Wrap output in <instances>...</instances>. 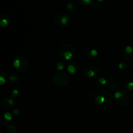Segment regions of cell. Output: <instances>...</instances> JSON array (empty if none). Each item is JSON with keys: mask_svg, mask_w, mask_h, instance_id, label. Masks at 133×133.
<instances>
[{"mask_svg": "<svg viewBox=\"0 0 133 133\" xmlns=\"http://www.w3.org/2000/svg\"><path fill=\"white\" fill-rule=\"evenodd\" d=\"M94 100L96 107L101 110L110 107L113 101L111 93L106 90H99L94 95Z\"/></svg>", "mask_w": 133, "mask_h": 133, "instance_id": "1", "label": "cell"}, {"mask_svg": "<svg viewBox=\"0 0 133 133\" xmlns=\"http://www.w3.org/2000/svg\"><path fill=\"white\" fill-rule=\"evenodd\" d=\"M59 55L61 58L66 61H71L76 55V51L74 45L70 44H64L59 49Z\"/></svg>", "mask_w": 133, "mask_h": 133, "instance_id": "2", "label": "cell"}, {"mask_svg": "<svg viewBox=\"0 0 133 133\" xmlns=\"http://www.w3.org/2000/svg\"><path fill=\"white\" fill-rule=\"evenodd\" d=\"M114 100L117 105L122 108L127 107L131 102L129 95L124 89H119L114 93Z\"/></svg>", "mask_w": 133, "mask_h": 133, "instance_id": "3", "label": "cell"}, {"mask_svg": "<svg viewBox=\"0 0 133 133\" xmlns=\"http://www.w3.org/2000/svg\"><path fill=\"white\" fill-rule=\"evenodd\" d=\"M12 64L14 68L19 72H24L29 68L28 60L23 55H17L14 57Z\"/></svg>", "mask_w": 133, "mask_h": 133, "instance_id": "4", "label": "cell"}, {"mask_svg": "<svg viewBox=\"0 0 133 133\" xmlns=\"http://www.w3.org/2000/svg\"><path fill=\"white\" fill-rule=\"evenodd\" d=\"M53 81L58 87H66L70 83V77L67 74L62 71L57 72L53 75Z\"/></svg>", "mask_w": 133, "mask_h": 133, "instance_id": "5", "label": "cell"}, {"mask_svg": "<svg viewBox=\"0 0 133 133\" xmlns=\"http://www.w3.org/2000/svg\"><path fill=\"white\" fill-rule=\"evenodd\" d=\"M71 16L67 13H61L55 17V24L60 27H64L71 23Z\"/></svg>", "mask_w": 133, "mask_h": 133, "instance_id": "6", "label": "cell"}, {"mask_svg": "<svg viewBox=\"0 0 133 133\" xmlns=\"http://www.w3.org/2000/svg\"><path fill=\"white\" fill-rule=\"evenodd\" d=\"M84 74L85 76L89 79L97 77L100 74V68L96 66H89L86 68Z\"/></svg>", "mask_w": 133, "mask_h": 133, "instance_id": "7", "label": "cell"}, {"mask_svg": "<svg viewBox=\"0 0 133 133\" xmlns=\"http://www.w3.org/2000/svg\"><path fill=\"white\" fill-rule=\"evenodd\" d=\"M67 70L72 75H77L80 72L81 67L79 63L75 61H70L68 62Z\"/></svg>", "mask_w": 133, "mask_h": 133, "instance_id": "8", "label": "cell"}, {"mask_svg": "<svg viewBox=\"0 0 133 133\" xmlns=\"http://www.w3.org/2000/svg\"><path fill=\"white\" fill-rule=\"evenodd\" d=\"M108 79V83H107V87L109 90H110L111 91L113 92H116L118 90H119V87H120V84L116 80L112 78V77H109L107 78Z\"/></svg>", "mask_w": 133, "mask_h": 133, "instance_id": "9", "label": "cell"}, {"mask_svg": "<svg viewBox=\"0 0 133 133\" xmlns=\"http://www.w3.org/2000/svg\"><path fill=\"white\" fill-rule=\"evenodd\" d=\"M84 54L87 58L89 60H93L98 56L99 52L96 48H88L84 51Z\"/></svg>", "mask_w": 133, "mask_h": 133, "instance_id": "10", "label": "cell"}, {"mask_svg": "<svg viewBox=\"0 0 133 133\" xmlns=\"http://www.w3.org/2000/svg\"><path fill=\"white\" fill-rule=\"evenodd\" d=\"M12 119V116L9 112H3L0 116V123L2 125H6L9 124Z\"/></svg>", "mask_w": 133, "mask_h": 133, "instance_id": "11", "label": "cell"}, {"mask_svg": "<svg viewBox=\"0 0 133 133\" xmlns=\"http://www.w3.org/2000/svg\"><path fill=\"white\" fill-rule=\"evenodd\" d=\"M108 83V79L107 78L103 77H101L96 79L95 81L94 85L99 90H103L104 88L107 87Z\"/></svg>", "mask_w": 133, "mask_h": 133, "instance_id": "12", "label": "cell"}, {"mask_svg": "<svg viewBox=\"0 0 133 133\" xmlns=\"http://www.w3.org/2000/svg\"><path fill=\"white\" fill-rule=\"evenodd\" d=\"M1 105H3V107L7 108V109L12 108L15 105V99L12 97H5V98L3 99L2 101H1Z\"/></svg>", "mask_w": 133, "mask_h": 133, "instance_id": "13", "label": "cell"}, {"mask_svg": "<svg viewBox=\"0 0 133 133\" xmlns=\"http://www.w3.org/2000/svg\"><path fill=\"white\" fill-rule=\"evenodd\" d=\"M123 55L127 60L133 58V47L131 45H126L123 51Z\"/></svg>", "mask_w": 133, "mask_h": 133, "instance_id": "14", "label": "cell"}, {"mask_svg": "<svg viewBox=\"0 0 133 133\" xmlns=\"http://www.w3.org/2000/svg\"><path fill=\"white\" fill-rule=\"evenodd\" d=\"M10 23V19L6 14H1L0 16V25L2 28H5Z\"/></svg>", "mask_w": 133, "mask_h": 133, "instance_id": "15", "label": "cell"}, {"mask_svg": "<svg viewBox=\"0 0 133 133\" xmlns=\"http://www.w3.org/2000/svg\"><path fill=\"white\" fill-rule=\"evenodd\" d=\"M76 8L77 3L74 0H70L69 1H68L66 4V6H65V9H66V11L68 12L74 11L76 9Z\"/></svg>", "mask_w": 133, "mask_h": 133, "instance_id": "16", "label": "cell"}, {"mask_svg": "<svg viewBox=\"0 0 133 133\" xmlns=\"http://www.w3.org/2000/svg\"><path fill=\"white\" fill-rule=\"evenodd\" d=\"M9 79L11 83H16L20 79V75L16 71H12L10 74L9 76Z\"/></svg>", "mask_w": 133, "mask_h": 133, "instance_id": "17", "label": "cell"}, {"mask_svg": "<svg viewBox=\"0 0 133 133\" xmlns=\"http://www.w3.org/2000/svg\"><path fill=\"white\" fill-rule=\"evenodd\" d=\"M123 89L128 93L130 92H132L133 90V82L131 81H126L123 85Z\"/></svg>", "mask_w": 133, "mask_h": 133, "instance_id": "18", "label": "cell"}, {"mask_svg": "<svg viewBox=\"0 0 133 133\" xmlns=\"http://www.w3.org/2000/svg\"><path fill=\"white\" fill-rule=\"evenodd\" d=\"M129 63L125 61H121L118 64V68H119V69H120L122 70H127L129 68Z\"/></svg>", "mask_w": 133, "mask_h": 133, "instance_id": "19", "label": "cell"}, {"mask_svg": "<svg viewBox=\"0 0 133 133\" xmlns=\"http://www.w3.org/2000/svg\"><path fill=\"white\" fill-rule=\"evenodd\" d=\"M6 79H7V75H6V73L1 71V74H0V84L3 85L5 84L6 83Z\"/></svg>", "mask_w": 133, "mask_h": 133, "instance_id": "20", "label": "cell"}, {"mask_svg": "<svg viewBox=\"0 0 133 133\" xmlns=\"http://www.w3.org/2000/svg\"><path fill=\"white\" fill-rule=\"evenodd\" d=\"M78 2L81 5L87 6V5H91V4L93 3L94 0H78Z\"/></svg>", "mask_w": 133, "mask_h": 133, "instance_id": "21", "label": "cell"}, {"mask_svg": "<svg viewBox=\"0 0 133 133\" xmlns=\"http://www.w3.org/2000/svg\"><path fill=\"white\" fill-rule=\"evenodd\" d=\"M64 63L62 61H58L57 64H56V69L58 71H61V70H64Z\"/></svg>", "mask_w": 133, "mask_h": 133, "instance_id": "22", "label": "cell"}, {"mask_svg": "<svg viewBox=\"0 0 133 133\" xmlns=\"http://www.w3.org/2000/svg\"><path fill=\"white\" fill-rule=\"evenodd\" d=\"M6 130L9 133H16V128L13 125H9L6 127Z\"/></svg>", "mask_w": 133, "mask_h": 133, "instance_id": "23", "label": "cell"}, {"mask_svg": "<svg viewBox=\"0 0 133 133\" xmlns=\"http://www.w3.org/2000/svg\"><path fill=\"white\" fill-rule=\"evenodd\" d=\"M19 91L18 90H13L11 92V97L15 99L16 98L19 97Z\"/></svg>", "mask_w": 133, "mask_h": 133, "instance_id": "24", "label": "cell"}, {"mask_svg": "<svg viewBox=\"0 0 133 133\" xmlns=\"http://www.w3.org/2000/svg\"><path fill=\"white\" fill-rule=\"evenodd\" d=\"M92 8L95 11H98L101 9V5L99 3H94L92 4Z\"/></svg>", "mask_w": 133, "mask_h": 133, "instance_id": "25", "label": "cell"}, {"mask_svg": "<svg viewBox=\"0 0 133 133\" xmlns=\"http://www.w3.org/2000/svg\"><path fill=\"white\" fill-rule=\"evenodd\" d=\"M12 114L15 116H19L22 114V110L20 109H15L12 110Z\"/></svg>", "mask_w": 133, "mask_h": 133, "instance_id": "26", "label": "cell"}, {"mask_svg": "<svg viewBox=\"0 0 133 133\" xmlns=\"http://www.w3.org/2000/svg\"><path fill=\"white\" fill-rule=\"evenodd\" d=\"M98 1H99V2H103V1H107V0H98Z\"/></svg>", "mask_w": 133, "mask_h": 133, "instance_id": "27", "label": "cell"}, {"mask_svg": "<svg viewBox=\"0 0 133 133\" xmlns=\"http://www.w3.org/2000/svg\"><path fill=\"white\" fill-rule=\"evenodd\" d=\"M131 66H132V69H133V59H132V62H131Z\"/></svg>", "mask_w": 133, "mask_h": 133, "instance_id": "28", "label": "cell"}, {"mask_svg": "<svg viewBox=\"0 0 133 133\" xmlns=\"http://www.w3.org/2000/svg\"><path fill=\"white\" fill-rule=\"evenodd\" d=\"M0 133H3L2 132H1H1H0Z\"/></svg>", "mask_w": 133, "mask_h": 133, "instance_id": "29", "label": "cell"}]
</instances>
